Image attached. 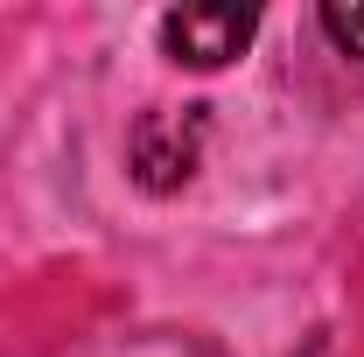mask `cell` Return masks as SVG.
<instances>
[{
  "label": "cell",
  "instance_id": "3",
  "mask_svg": "<svg viewBox=\"0 0 364 357\" xmlns=\"http://www.w3.org/2000/svg\"><path fill=\"white\" fill-rule=\"evenodd\" d=\"M316 21H322V36L343 49V56H358V63H364V0H329Z\"/></svg>",
  "mask_w": 364,
  "mask_h": 357
},
{
  "label": "cell",
  "instance_id": "1",
  "mask_svg": "<svg viewBox=\"0 0 364 357\" xmlns=\"http://www.w3.org/2000/svg\"><path fill=\"white\" fill-rule=\"evenodd\" d=\"M154 36H161V56L182 63V70H225V63H238L252 49L259 14L252 7H225V0H203V7H168L154 21Z\"/></svg>",
  "mask_w": 364,
  "mask_h": 357
},
{
  "label": "cell",
  "instance_id": "2",
  "mask_svg": "<svg viewBox=\"0 0 364 357\" xmlns=\"http://www.w3.org/2000/svg\"><path fill=\"white\" fill-rule=\"evenodd\" d=\"M203 161V105H182V112H140L134 140H127V169L140 189L154 196H176L182 182L196 176Z\"/></svg>",
  "mask_w": 364,
  "mask_h": 357
}]
</instances>
